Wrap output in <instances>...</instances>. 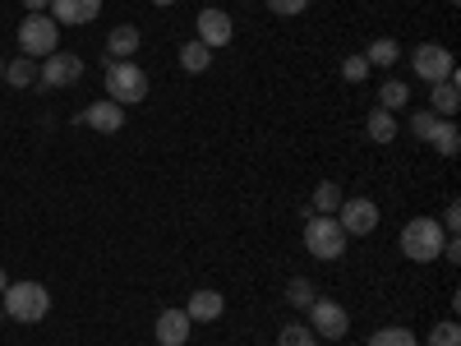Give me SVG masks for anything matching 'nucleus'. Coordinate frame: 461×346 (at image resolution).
I'll list each match as a JSON object with an SVG mask.
<instances>
[{"mask_svg":"<svg viewBox=\"0 0 461 346\" xmlns=\"http://www.w3.org/2000/svg\"><path fill=\"white\" fill-rule=\"evenodd\" d=\"M56 42H60V28H56V19L51 14H28L23 23H19V47H23V56H51L56 51Z\"/></svg>","mask_w":461,"mask_h":346,"instance_id":"39448f33","label":"nucleus"},{"mask_svg":"<svg viewBox=\"0 0 461 346\" xmlns=\"http://www.w3.org/2000/svg\"><path fill=\"white\" fill-rule=\"evenodd\" d=\"M74 125H93V130H102V134H115V130L125 125V106H115L111 97H106V102H88V111L74 115Z\"/></svg>","mask_w":461,"mask_h":346,"instance_id":"9b49d317","label":"nucleus"},{"mask_svg":"<svg viewBox=\"0 0 461 346\" xmlns=\"http://www.w3.org/2000/svg\"><path fill=\"white\" fill-rule=\"evenodd\" d=\"M341 199H346V195H341V189H337L332 180H323V185L314 189V204H310V208H314L319 217H337V208H341Z\"/></svg>","mask_w":461,"mask_h":346,"instance_id":"6ab92c4d","label":"nucleus"},{"mask_svg":"<svg viewBox=\"0 0 461 346\" xmlns=\"http://www.w3.org/2000/svg\"><path fill=\"white\" fill-rule=\"evenodd\" d=\"M0 296H5L0 310H5V319H14V323H42L47 310H51V296H47L42 282H10Z\"/></svg>","mask_w":461,"mask_h":346,"instance_id":"f257e3e1","label":"nucleus"},{"mask_svg":"<svg viewBox=\"0 0 461 346\" xmlns=\"http://www.w3.org/2000/svg\"><path fill=\"white\" fill-rule=\"evenodd\" d=\"M47 10H51L56 23L69 28V23H93V19L102 14V0H51Z\"/></svg>","mask_w":461,"mask_h":346,"instance_id":"4468645a","label":"nucleus"},{"mask_svg":"<svg viewBox=\"0 0 461 346\" xmlns=\"http://www.w3.org/2000/svg\"><path fill=\"white\" fill-rule=\"evenodd\" d=\"M0 79H5V60H0Z\"/></svg>","mask_w":461,"mask_h":346,"instance_id":"f704fd0d","label":"nucleus"},{"mask_svg":"<svg viewBox=\"0 0 461 346\" xmlns=\"http://www.w3.org/2000/svg\"><path fill=\"white\" fill-rule=\"evenodd\" d=\"M194 28H199V42L212 51V47H226L230 37H236V23H230V14L226 10H199V19H194Z\"/></svg>","mask_w":461,"mask_h":346,"instance_id":"9d476101","label":"nucleus"},{"mask_svg":"<svg viewBox=\"0 0 461 346\" xmlns=\"http://www.w3.org/2000/svg\"><path fill=\"white\" fill-rule=\"evenodd\" d=\"M304 5H310V0H267V10H273V14H282V19H291V14H304Z\"/></svg>","mask_w":461,"mask_h":346,"instance_id":"c756f323","label":"nucleus"},{"mask_svg":"<svg viewBox=\"0 0 461 346\" xmlns=\"http://www.w3.org/2000/svg\"><path fill=\"white\" fill-rule=\"evenodd\" d=\"M106 97H111L115 106L143 102V97H148V74H143L139 65H130V60H111V65H106Z\"/></svg>","mask_w":461,"mask_h":346,"instance_id":"20e7f679","label":"nucleus"},{"mask_svg":"<svg viewBox=\"0 0 461 346\" xmlns=\"http://www.w3.org/2000/svg\"><path fill=\"white\" fill-rule=\"evenodd\" d=\"M139 42H143V32H139L134 23H121V28L106 32V56H111V60H130V56L139 51Z\"/></svg>","mask_w":461,"mask_h":346,"instance_id":"2eb2a0df","label":"nucleus"},{"mask_svg":"<svg viewBox=\"0 0 461 346\" xmlns=\"http://www.w3.org/2000/svg\"><path fill=\"white\" fill-rule=\"evenodd\" d=\"M406 102H411V88H406L402 79H388V84L378 88V106H383V111H402Z\"/></svg>","mask_w":461,"mask_h":346,"instance_id":"412c9836","label":"nucleus"},{"mask_svg":"<svg viewBox=\"0 0 461 346\" xmlns=\"http://www.w3.org/2000/svg\"><path fill=\"white\" fill-rule=\"evenodd\" d=\"M286 305H295V310H310V305H314V282H310V278H291V282H286Z\"/></svg>","mask_w":461,"mask_h":346,"instance_id":"5701e85b","label":"nucleus"},{"mask_svg":"<svg viewBox=\"0 0 461 346\" xmlns=\"http://www.w3.org/2000/svg\"><path fill=\"white\" fill-rule=\"evenodd\" d=\"M425 143H434V152H443V158H456L461 134H456V125H452V121H434V130H429V139H425Z\"/></svg>","mask_w":461,"mask_h":346,"instance_id":"a211bd4d","label":"nucleus"},{"mask_svg":"<svg viewBox=\"0 0 461 346\" xmlns=\"http://www.w3.org/2000/svg\"><path fill=\"white\" fill-rule=\"evenodd\" d=\"M0 323H5V310H0Z\"/></svg>","mask_w":461,"mask_h":346,"instance_id":"c9c22d12","label":"nucleus"},{"mask_svg":"<svg viewBox=\"0 0 461 346\" xmlns=\"http://www.w3.org/2000/svg\"><path fill=\"white\" fill-rule=\"evenodd\" d=\"M429 346H461V328H456V319L434 323V328H429Z\"/></svg>","mask_w":461,"mask_h":346,"instance_id":"bb28decb","label":"nucleus"},{"mask_svg":"<svg viewBox=\"0 0 461 346\" xmlns=\"http://www.w3.org/2000/svg\"><path fill=\"white\" fill-rule=\"evenodd\" d=\"M277 346H319V337H314L310 323H286L282 337H277Z\"/></svg>","mask_w":461,"mask_h":346,"instance_id":"b1692460","label":"nucleus"},{"mask_svg":"<svg viewBox=\"0 0 461 346\" xmlns=\"http://www.w3.org/2000/svg\"><path fill=\"white\" fill-rule=\"evenodd\" d=\"M310 328H314V337H323V341H341L346 328H351V319H346V310H341L337 300L314 296V305H310Z\"/></svg>","mask_w":461,"mask_h":346,"instance_id":"0eeeda50","label":"nucleus"},{"mask_svg":"<svg viewBox=\"0 0 461 346\" xmlns=\"http://www.w3.org/2000/svg\"><path fill=\"white\" fill-rule=\"evenodd\" d=\"M365 60H369V69L374 65H397V42H393V37H378V42H369Z\"/></svg>","mask_w":461,"mask_h":346,"instance_id":"393cba45","label":"nucleus"},{"mask_svg":"<svg viewBox=\"0 0 461 346\" xmlns=\"http://www.w3.org/2000/svg\"><path fill=\"white\" fill-rule=\"evenodd\" d=\"M434 121H438V115H434L429 106H425V111H415V115H411V134H415V139H429Z\"/></svg>","mask_w":461,"mask_h":346,"instance_id":"c85d7f7f","label":"nucleus"},{"mask_svg":"<svg viewBox=\"0 0 461 346\" xmlns=\"http://www.w3.org/2000/svg\"><path fill=\"white\" fill-rule=\"evenodd\" d=\"M411 69H415L425 84H443V79H452V74H456V60H452V51H447V47L425 42V47H415Z\"/></svg>","mask_w":461,"mask_h":346,"instance_id":"423d86ee","label":"nucleus"},{"mask_svg":"<svg viewBox=\"0 0 461 346\" xmlns=\"http://www.w3.org/2000/svg\"><path fill=\"white\" fill-rule=\"evenodd\" d=\"M443 241H447V231L438 226V217H411L402 226V254L411 263H434L443 254Z\"/></svg>","mask_w":461,"mask_h":346,"instance_id":"f03ea898","label":"nucleus"},{"mask_svg":"<svg viewBox=\"0 0 461 346\" xmlns=\"http://www.w3.org/2000/svg\"><path fill=\"white\" fill-rule=\"evenodd\" d=\"M369 346H420V341H415L411 328H378V332L369 337Z\"/></svg>","mask_w":461,"mask_h":346,"instance_id":"a878e982","label":"nucleus"},{"mask_svg":"<svg viewBox=\"0 0 461 346\" xmlns=\"http://www.w3.org/2000/svg\"><path fill=\"white\" fill-rule=\"evenodd\" d=\"M365 130H369L374 143H393V139H397V115H393V111H383V106H374V111H369V121H365Z\"/></svg>","mask_w":461,"mask_h":346,"instance_id":"f3484780","label":"nucleus"},{"mask_svg":"<svg viewBox=\"0 0 461 346\" xmlns=\"http://www.w3.org/2000/svg\"><path fill=\"white\" fill-rule=\"evenodd\" d=\"M304 250H310L319 263H332L346 254V231L337 226V217H304Z\"/></svg>","mask_w":461,"mask_h":346,"instance_id":"7ed1b4c3","label":"nucleus"},{"mask_svg":"<svg viewBox=\"0 0 461 346\" xmlns=\"http://www.w3.org/2000/svg\"><path fill=\"white\" fill-rule=\"evenodd\" d=\"M79 74H84V60L74 56V51H51L47 65H37V84L69 88V84H79Z\"/></svg>","mask_w":461,"mask_h":346,"instance_id":"6e6552de","label":"nucleus"},{"mask_svg":"<svg viewBox=\"0 0 461 346\" xmlns=\"http://www.w3.org/2000/svg\"><path fill=\"white\" fill-rule=\"evenodd\" d=\"M189 328H194V319H189L185 310H162L158 314V346H185L189 341Z\"/></svg>","mask_w":461,"mask_h":346,"instance_id":"ddd939ff","label":"nucleus"},{"mask_svg":"<svg viewBox=\"0 0 461 346\" xmlns=\"http://www.w3.org/2000/svg\"><path fill=\"white\" fill-rule=\"evenodd\" d=\"M337 226L346 231V236H369V231L378 226V204L374 199H341Z\"/></svg>","mask_w":461,"mask_h":346,"instance_id":"1a4fd4ad","label":"nucleus"},{"mask_svg":"<svg viewBox=\"0 0 461 346\" xmlns=\"http://www.w3.org/2000/svg\"><path fill=\"white\" fill-rule=\"evenodd\" d=\"M438 226L447 231V236H456V231H461V204H456V199L447 204V213H443V222H438Z\"/></svg>","mask_w":461,"mask_h":346,"instance_id":"7c9ffc66","label":"nucleus"},{"mask_svg":"<svg viewBox=\"0 0 461 346\" xmlns=\"http://www.w3.org/2000/svg\"><path fill=\"white\" fill-rule=\"evenodd\" d=\"M341 79H346V84H365V79H369V60H365V56H346V60H341Z\"/></svg>","mask_w":461,"mask_h":346,"instance_id":"cd10ccee","label":"nucleus"},{"mask_svg":"<svg viewBox=\"0 0 461 346\" xmlns=\"http://www.w3.org/2000/svg\"><path fill=\"white\" fill-rule=\"evenodd\" d=\"M180 65H185L189 74H203V69L212 65V51H208L203 42H189V47H180Z\"/></svg>","mask_w":461,"mask_h":346,"instance_id":"4be33fe9","label":"nucleus"},{"mask_svg":"<svg viewBox=\"0 0 461 346\" xmlns=\"http://www.w3.org/2000/svg\"><path fill=\"white\" fill-rule=\"evenodd\" d=\"M185 314L194 319V323H217V319L226 314V296H221V291H212V287H199L194 296H189Z\"/></svg>","mask_w":461,"mask_h":346,"instance_id":"f8f14e48","label":"nucleus"},{"mask_svg":"<svg viewBox=\"0 0 461 346\" xmlns=\"http://www.w3.org/2000/svg\"><path fill=\"white\" fill-rule=\"evenodd\" d=\"M5 84H14V88H28V84H37V65H32V56L5 60Z\"/></svg>","mask_w":461,"mask_h":346,"instance_id":"aec40b11","label":"nucleus"},{"mask_svg":"<svg viewBox=\"0 0 461 346\" xmlns=\"http://www.w3.org/2000/svg\"><path fill=\"white\" fill-rule=\"evenodd\" d=\"M152 5H176V0H152Z\"/></svg>","mask_w":461,"mask_h":346,"instance_id":"72a5a7b5","label":"nucleus"},{"mask_svg":"<svg viewBox=\"0 0 461 346\" xmlns=\"http://www.w3.org/2000/svg\"><path fill=\"white\" fill-rule=\"evenodd\" d=\"M10 287V278H5V268H0V291H5Z\"/></svg>","mask_w":461,"mask_h":346,"instance_id":"473e14b6","label":"nucleus"},{"mask_svg":"<svg viewBox=\"0 0 461 346\" xmlns=\"http://www.w3.org/2000/svg\"><path fill=\"white\" fill-rule=\"evenodd\" d=\"M456 106H461V93H456V74H452V79H443V84H429V111L438 115V121H452V115H456Z\"/></svg>","mask_w":461,"mask_h":346,"instance_id":"dca6fc26","label":"nucleus"},{"mask_svg":"<svg viewBox=\"0 0 461 346\" xmlns=\"http://www.w3.org/2000/svg\"><path fill=\"white\" fill-rule=\"evenodd\" d=\"M47 5H51V0H23V10H28V14H42Z\"/></svg>","mask_w":461,"mask_h":346,"instance_id":"2f4dec72","label":"nucleus"}]
</instances>
